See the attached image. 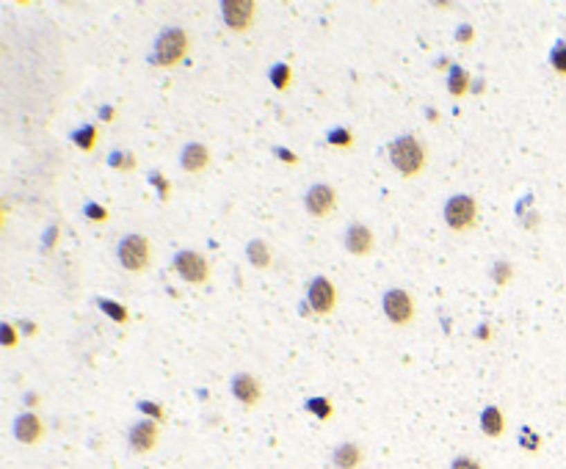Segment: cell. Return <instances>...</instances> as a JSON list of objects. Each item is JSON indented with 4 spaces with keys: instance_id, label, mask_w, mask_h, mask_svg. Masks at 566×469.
<instances>
[{
    "instance_id": "8fae6325",
    "label": "cell",
    "mask_w": 566,
    "mask_h": 469,
    "mask_svg": "<svg viewBox=\"0 0 566 469\" xmlns=\"http://www.w3.org/2000/svg\"><path fill=\"white\" fill-rule=\"evenodd\" d=\"M230 389H232V398H235L238 403H244V406H257V403L263 401V384H260V378L252 376V373H246V370H241V373L232 376Z\"/></svg>"
},
{
    "instance_id": "e0dca14e",
    "label": "cell",
    "mask_w": 566,
    "mask_h": 469,
    "mask_svg": "<svg viewBox=\"0 0 566 469\" xmlns=\"http://www.w3.org/2000/svg\"><path fill=\"white\" fill-rule=\"evenodd\" d=\"M246 259H249V265H255L257 270H266V268H271V262H274L271 248H268V243H266L263 237H252V240L246 243Z\"/></svg>"
},
{
    "instance_id": "5bb4252c",
    "label": "cell",
    "mask_w": 566,
    "mask_h": 469,
    "mask_svg": "<svg viewBox=\"0 0 566 469\" xmlns=\"http://www.w3.org/2000/svg\"><path fill=\"white\" fill-rule=\"evenodd\" d=\"M210 166V149L199 141H188L183 149H180V169L185 174H199Z\"/></svg>"
},
{
    "instance_id": "ab89813d",
    "label": "cell",
    "mask_w": 566,
    "mask_h": 469,
    "mask_svg": "<svg viewBox=\"0 0 566 469\" xmlns=\"http://www.w3.org/2000/svg\"><path fill=\"white\" fill-rule=\"evenodd\" d=\"M484 89H486V83H484V77H475V83L470 86V91H473V94H484Z\"/></svg>"
},
{
    "instance_id": "6da1fadb",
    "label": "cell",
    "mask_w": 566,
    "mask_h": 469,
    "mask_svg": "<svg viewBox=\"0 0 566 469\" xmlns=\"http://www.w3.org/2000/svg\"><path fill=\"white\" fill-rule=\"evenodd\" d=\"M387 155H390L392 169H395L401 177H417V174H423L426 160H428L426 144H423L420 138H414L412 133H403V136L392 138L390 147H387Z\"/></svg>"
},
{
    "instance_id": "f546056e",
    "label": "cell",
    "mask_w": 566,
    "mask_h": 469,
    "mask_svg": "<svg viewBox=\"0 0 566 469\" xmlns=\"http://www.w3.org/2000/svg\"><path fill=\"white\" fill-rule=\"evenodd\" d=\"M520 448L528 450V453H536L542 448V436L536 431H531V428H522L520 431Z\"/></svg>"
},
{
    "instance_id": "cb8c5ba5",
    "label": "cell",
    "mask_w": 566,
    "mask_h": 469,
    "mask_svg": "<svg viewBox=\"0 0 566 469\" xmlns=\"http://www.w3.org/2000/svg\"><path fill=\"white\" fill-rule=\"evenodd\" d=\"M489 276H492V282H495L497 287H506V284L511 282V276H514V265H511L509 259L497 257V259L492 262V268H489Z\"/></svg>"
},
{
    "instance_id": "d6986e66",
    "label": "cell",
    "mask_w": 566,
    "mask_h": 469,
    "mask_svg": "<svg viewBox=\"0 0 566 469\" xmlns=\"http://www.w3.org/2000/svg\"><path fill=\"white\" fill-rule=\"evenodd\" d=\"M97 138H100V130H97V125H80L77 130H72L69 133V141L80 149V152H91L94 147H97Z\"/></svg>"
},
{
    "instance_id": "f1b7e54d",
    "label": "cell",
    "mask_w": 566,
    "mask_h": 469,
    "mask_svg": "<svg viewBox=\"0 0 566 469\" xmlns=\"http://www.w3.org/2000/svg\"><path fill=\"white\" fill-rule=\"evenodd\" d=\"M138 412L147 417V420H155V423H163L166 420V412L161 403H152V401H138Z\"/></svg>"
},
{
    "instance_id": "d4e9b609",
    "label": "cell",
    "mask_w": 566,
    "mask_h": 469,
    "mask_svg": "<svg viewBox=\"0 0 566 469\" xmlns=\"http://www.w3.org/2000/svg\"><path fill=\"white\" fill-rule=\"evenodd\" d=\"M326 144L334 149H351L354 147V133L348 127H331L326 133Z\"/></svg>"
},
{
    "instance_id": "3957f363",
    "label": "cell",
    "mask_w": 566,
    "mask_h": 469,
    "mask_svg": "<svg viewBox=\"0 0 566 469\" xmlns=\"http://www.w3.org/2000/svg\"><path fill=\"white\" fill-rule=\"evenodd\" d=\"M116 259L127 273H144L152 262V243L141 232L125 234L116 243Z\"/></svg>"
},
{
    "instance_id": "e575fe53",
    "label": "cell",
    "mask_w": 566,
    "mask_h": 469,
    "mask_svg": "<svg viewBox=\"0 0 566 469\" xmlns=\"http://www.w3.org/2000/svg\"><path fill=\"white\" fill-rule=\"evenodd\" d=\"M274 155H277L282 163H290V166H295V163H298V155H295V152H290V149H284V147H274Z\"/></svg>"
},
{
    "instance_id": "f35d334b",
    "label": "cell",
    "mask_w": 566,
    "mask_h": 469,
    "mask_svg": "<svg viewBox=\"0 0 566 469\" xmlns=\"http://www.w3.org/2000/svg\"><path fill=\"white\" fill-rule=\"evenodd\" d=\"M539 221H542V219H539V213H536V210H531V216H525V219H522V227L536 230V227H539Z\"/></svg>"
},
{
    "instance_id": "44dd1931",
    "label": "cell",
    "mask_w": 566,
    "mask_h": 469,
    "mask_svg": "<svg viewBox=\"0 0 566 469\" xmlns=\"http://www.w3.org/2000/svg\"><path fill=\"white\" fill-rule=\"evenodd\" d=\"M108 166H111L113 172H119V174H127V172H133V169L138 166V158H136L130 149H113V152L108 155Z\"/></svg>"
},
{
    "instance_id": "4fadbf2b",
    "label": "cell",
    "mask_w": 566,
    "mask_h": 469,
    "mask_svg": "<svg viewBox=\"0 0 566 469\" xmlns=\"http://www.w3.org/2000/svg\"><path fill=\"white\" fill-rule=\"evenodd\" d=\"M44 436V423L36 412H22L14 420V439L22 445H36Z\"/></svg>"
},
{
    "instance_id": "603a6c76",
    "label": "cell",
    "mask_w": 566,
    "mask_h": 469,
    "mask_svg": "<svg viewBox=\"0 0 566 469\" xmlns=\"http://www.w3.org/2000/svg\"><path fill=\"white\" fill-rule=\"evenodd\" d=\"M97 306L102 309V315H108L113 323H127L130 320V312L125 304L119 301H111V298H97Z\"/></svg>"
},
{
    "instance_id": "4dcf8cb0",
    "label": "cell",
    "mask_w": 566,
    "mask_h": 469,
    "mask_svg": "<svg viewBox=\"0 0 566 469\" xmlns=\"http://www.w3.org/2000/svg\"><path fill=\"white\" fill-rule=\"evenodd\" d=\"M83 216L89 219V221H97V224H102V221H108V208H102V205H97V202H86L83 205Z\"/></svg>"
},
{
    "instance_id": "8992f818",
    "label": "cell",
    "mask_w": 566,
    "mask_h": 469,
    "mask_svg": "<svg viewBox=\"0 0 566 469\" xmlns=\"http://www.w3.org/2000/svg\"><path fill=\"white\" fill-rule=\"evenodd\" d=\"M381 312L392 326H409L414 320V298L403 287H390L381 295Z\"/></svg>"
},
{
    "instance_id": "60d3db41",
    "label": "cell",
    "mask_w": 566,
    "mask_h": 469,
    "mask_svg": "<svg viewBox=\"0 0 566 469\" xmlns=\"http://www.w3.org/2000/svg\"><path fill=\"white\" fill-rule=\"evenodd\" d=\"M25 403H28L30 409H33V406H39V395H36V392H28V395H25Z\"/></svg>"
},
{
    "instance_id": "7a4b0ae2",
    "label": "cell",
    "mask_w": 566,
    "mask_h": 469,
    "mask_svg": "<svg viewBox=\"0 0 566 469\" xmlns=\"http://www.w3.org/2000/svg\"><path fill=\"white\" fill-rule=\"evenodd\" d=\"M188 50H191L188 30L177 28V25H169V28H163L155 36V44H152V53H149V64H155L161 69H172L177 64H183Z\"/></svg>"
},
{
    "instance_id": "8d00e7d4",
    "label": "cell",
    "mask_w": 566,
    "mask_h": 469,
    "mask_svg": "<svg viewBox=\"0 0 566 469\" xmlns=\"http://www.w3.org/2000/svg\"><path fill=\"white\" fill-rule=\"evenodd\" d=\"M97 116H100L102 122H113V119H116V108H113V105H100Z\"/></svg>"
},
{
    "instance_id": "836d02e7",
    "label": "cell",
    "mask_w": 566,
    "mask_h": 469,
    "mask_svg": "<svg viewBox=\"0 0 566 469\" xmlns=\"http://www.w3.org/2000/svg\"><path fill=\"white\" fill-rule=\"evenodd\" d=\"M58 232H61V227H58V224H53V227L44 232V237H42V248H44V251H50V248L58 243Z\"/></svg>"
},
{
    "instance_id": "52a82bcc",
    "label": "cell",
    "mask_w": 566,
    "mask_h": 469,
    "mask_svg": "<svg viewBox=\"0 0 566 469\" xmlns=\"http://www.w3.org/2000/svg\"><path fill=\"white\" fill-rule=\"evenodd\" d=\"M219 17L232 33H246L257 19V3L255 0H224L219 6Z\"/></svg>"
},
{
    "instance_id": "83f0119b",
    "label": "cell",
    "mask_w": 566,
    "mask_h": 469,
    "mask_svg": "<svg viewBox=\"0 0 566 469\" xmlns=\"http://www.w3.org/2000/svg\"><path fill=\"white\" fill-rule=\"evenodd\" d=\"M19 342V331H17V326L14 323H0V345L6 348V351H11L14 345Z\"/></svg>"
},
{
    "instance_id": "9a60e30c",
    "label": "cell",
    "mask_w": 566,
    "mask_h": 469,
    "mask_svg": "<svg viewBox=\"0 0 566 469\" xmlns=\"http://www.w3.org/2000/svg\"><path fill=\"white\" fill-rule=\"evenodd\" d=\"M362 448L356 442H340L331 450V467L334 469H359L362 464Z\"/></svg>"
},
{
    "instance_id": "74e56055",
    "label": "cell",
    "mask_w": 566,
    "mask_h": 469,
    "mask_svg": "<svg viewBox=\"0 0 566 469\" xmlns=\"http://www.w3.org/2000/svg\"><path fill=\"white\" fill-rule=\"evenodd\" d=\"M475 340H486V342H489V340H492V326H489V323H481V326L475 329Z\"/></svg>"
},
{
    "instance_id": "484cf974",
    "label": "cell",
    "mask_w": 566,
    "mask_h": 469,
    "mask_svg": "<svg viewBox=\"0 0 566 469\" xmlns=\"http://www.w3.org/2000/svg\"><path fill=\"white\" fill-rule=\"evenodd\" d=\"M147 180H149V185L158 191L161 202H169V199H172V183H169V177H163L161 172H149Z\"/></svg>"
},
{
    "instance_id": "1f68e13d",
    "label": "cell",
    "mask_w": 566,
    "mask_h": 469,
    "mask_svg": "<svg viewBox=\"0 0 566 469\" xmlns=\"http://www.w3.org/2000/svg\"><path fill=\"white\" fill-rule=\"evenodd\" d=\"M459 44H473V39H475V28L470 25V22H464V25H459L456 28V36H453Z\"/></svg>"
},
{
    "instance_id": "ac0fdd59",
    "label": "cell",
    "mask_w": 566,
    "mask_h": 469,
    "mask_svg": "<svg viewBox=\"0 0 566 469\" xmlns=\"http://www.w3.org/2000/svg\"><path fill=\"white\" fill-rule=\"evenodd\" d=\"M470 86H473V77H470V72H467L464 66L453 64V66L448 69V91H450V97L462 100V97H464V94L470 91Z\"/></svg>"
},
{
    "instance_id": "30bf717a",
    "label": "cell",
    "mask_w": 566,
    "mask_h": 469,
    "mask_svg": "<svg viewBox=\"0 0 566 469\" xmlns=\"http://www.w3.org/2000/svg\"><path fill=\"white\" fill-rule=\"evenodd\" d=\"M158 439H161V428H158L155 420H147V417L138 420V423H133L130 431H127V448H130L133 453H138V456L155 450V448H158Z\"/></svg>"
},
{
    "instance_id": "d6a6232c",
    "label": "cell",
    "mask_w": 566,
    "mask_h": 469,
    "mask_svg": "<svg viewBox=\"0 0 566 469\" xmlns=\"http://www.w3.org/2000/svg\"><path fill=\"white\" fill-rule=\"evenodd\" d=\"M450 469H484L473 456H456L453 461H450Z\"/></svg>"
},
{
    "instance_id": "7c38bea8",
    "label": "cell",
    "mask_w": 566,
    "mask_h": 469,
    "mask_svg": "<svg viewBox=\"0 0 566 469\" xmlns=\"http://www.w3.org/2000/svg\"><path fill=\"white\" fill-rule=\"evenodd\" d=\"M343 243H345V251H348V254H354V257H367V254L376 248V234H373V230H370L367 224L354 221V224H348Z\"/></svg>"
},
{
    "instance_id": "4316f807",
    "label": "cell",
    "mask_w": 566,
    "mask_h": 469,
    "mask_svg": "<svg viewBox=\"0 0 566 469\" xmlns=\"http://www.w3.org/2000/svg\"><path fill=\"white\" fill-rule=\"evenodd\" d=\"M550 66H553L558 75H564L566 77V42L564 39H558L556 47L550 50Z\"/></svg>"
},
{
    "instance_id": "277c9868",
    "label": "cell",
    "mask_w": 566,
    "mask_h": 469,
    "mask_svg": "<svg viewBox=\"0 0 566 469\" xmlns=\"http://www.w3.org/2000/svg\"><path fill=\"white\" fill-rule=\"evenodd\" d=\"M442 219L453 232H470L478 224V202L470 194H453L442 208Z\"/></svg>"
},
{
    "instance_id": "5b68a950",
    "label": "cell",
    "mask_w": 566,
    "mask_h": 469,
    "mask_svg": "<svg viewBox=\"0 0 566 469\" xmlns=\"http://www.w3.org/2000/svg\"><path fill=\"white\" fill-rule=\"evenodd\" d=\"M172 270L185 282V284H205L210 279V262L205 259V254L194 251V248H183L172 257Z\"/></svg>"
},
{
    "instance_id": "ffe728a7",
    "label": "cell",
    "mask_w": 566,
    "mask_h": 469,
    "mask_svg": "<svg viewBox=\"0 0 566 469\" xmlns=\"http://www.w3.org/2000/svg\"><path fill=\"white\" fill-rule=\"evenodd\" d=\"M268 80H271V86H274L277 91H287L290 83H293V69H290V64H287V61L271 64V69H268Z\"/></svg>"
},
{
    "instance_id": "d590c367",
    "label": "cell",
    "mask_w": 566,
    "mask_h": 469,
    "mask_svg": "<svg viewBox=\"0 0 566 469\" xmlns=\"http://www.w3.org/2000/svg\"><path fill=\"white\" fill-rule=\"evenodd\" d=\"M17 329H19V334H22V337H33V334L39 331V329H36V323H33V320H28V318H25V320H19V323H17Z\"/></svg>"
},
{
    "instance_id": "b9f144b4",
    "label": "cell",
    "mask_w": 566,
    "mask_h": 469,
    "mask_svg": "<svg viewBox=\"0 0 566 469\" xmlns=\"http://www.w3.org/2000/svg\"><path fill=\"white\" fill-rule=\"evenodd\" d=\"M426 116H428V122H437V119H439V113H437L434 108H426Z\"/></svg>"
},
{
    "instance_id": "ba28073f",
    "label": "cell",
    "mask_w": 566,
    "mask_h": 469,
    "mask_svg": "<svg viewBox=\"0 0 566 469\" xmlns=\"http://www.w3.org/2000/svg\"><path fill=\"white\" fill-rule=\"evenodd\" d=\"M307 304H309L312 315H318V318L331 315L337 306V287L326 276H315L307 284Z\"/></svg>"
},
{
    "instance_id": "2e32d148",
    "label": "cell",
    "mask_w": 566,
    "mask_h": 469,
    "mask_svg": "<svg viewBox=\"0 0 566 469\" xmlns=\"http://www.w3.org/2000/svg\"><path fill=\"white\" fill-rule=\"evenodd\" d=\"M481 431L489 436V439H500L503 431H506V417H503V409L500 406H486L481 412Z\"/></svg>"
},
{
    "instance_id": "7402d4cb",
    "label": "cell",
    "mask_w": 566,
    "mask_h": 469,
    "mask_svg": "<svg viewBox=\"0 0 566 469\" xmlns=\"http://www.w3.org/2000/svg\"><path fill=\"white\" fill-rule=\"evenodd\" d=\"M304 409L315 417V420H320V423H326V420H331V414H334V406H331V401L329 398H323V395H315V398H307V403H304Z\"/></svg>"
},
{
    "instance_id": "9c48e42d",
    "label": "cell",
    "mask_w": 566,
    "mask_h": 469,
    "mask_svg": "<svg viewBox=\"0 0 566 469\" xmlns=\"http://www.w3.org/2000/svg\"><path fill=\"white\" fill-rule=\"evenodd\" d=\"M337 208V191L326 183H315L307 188L304 194V210L312 216V219H326L329 213H334Z\"/></svg>"
}]
</instances>
